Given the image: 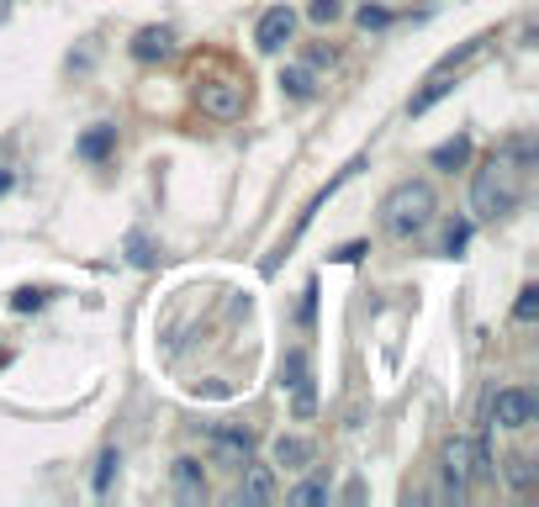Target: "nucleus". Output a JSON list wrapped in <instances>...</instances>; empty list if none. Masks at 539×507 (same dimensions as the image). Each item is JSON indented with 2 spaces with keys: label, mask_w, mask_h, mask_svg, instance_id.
Here are the masks:
<instances>
[{
  "label": "nucleus",
  "mask_w": 539,
  "mask_h": 507,
  "mask_svg": "<svg viewBox=\"0 0 539 507\" xmlns=\"http://www.w3.org/2000/svg\"><path fill=\"white\" fill-rule=\"evenodd\" d=\"M270 455H275V465H281V471H307L318 449H312V439H302V434H281V439L270 444Z\"/></svg>",
  "instance_id": "1a4fd4ad"
},
{
  "label": "nucleus",
  "mask_w": 539,
  "mask_h": 507,
  "mask_svg": "<svg viewBox=\"0 0 539 507\" xmlns=\"http://www.w3.org/2000/svg\"><path fill=\"white\" fill-rule=\"evenodd\" d=\"M117 465H122L117 449H106V455L96 460V481H90V486H96V497H106V492H111V481H117Z\"/></svg>",
  "instance_id": "dca6fc26"
},
{
  "label": "nucleus",
  "mask_w": 539,
  "mask_h": 507,
  "mask_svg": "<svg viewBox=\"0 0 539 507\" xmlns=\"http://www.w3.org/2000/svg\"><path fill=\"white\" fill-rule=\"evenodd\" d=\"M212 449H217L222 465H244V460L254 455V434H249V428H217V434H212Z\"/></svg>",
  "instance_id": "6e6552de"
},
{
  "label": "nucleus",
  "mask_w": 539,
  "mask_h": 507,
  "mask_svg": "<svg viewBox=\"0 0 539 507\" xmlns=\"http://www.w3.org/2000/svg\"><path fill=\"white\" fill-rule=\"evenodd\" d=\"M508 481H513V492H529V486H534V460L513 455V460H508Z\"/></svg>",
  "instance_id": "6ab92c4d"
},
{
  "label": "nucleus",
  "mask_w": 539,
  "mask_h": 507,
  "mask_svg": "<svg viewBox=\"0 0 539 507\" xmlns=\"http://www.w3.org/2000/svg\"><path fill=\"white\" fill-rule=\"evenodd\" d=\"M281 90H286L291 101H312V96H318V85H312V69H302V64L281 74Z\"/></svg>",
  "instance_id": "4468645a"
},
{
  "label": "nucleus",
  "mask_w": 539,
  "mask_h": 507,
  "mask_svg": "<svg viewBox=\"0 0 539 507\" xmlns=\"http://www.w3.org/2000/svg\"><path fill=\"white\" fill-rule=\"evenodd\" d=\"M307 16H312L318 27H328V22H339V16H344V0H312Z\"/></svg>",
  "instance_id": "412c9836"
},
{
  "label": "nucleus",
  "mask_w": 539,
  "mask_h": 507,
  "mask_svg": "<svg viewBox=\"0 0 539 507\" xmlns=\"http://www.w3.org/2000/svg\"><path fill=\"white\" fill-rule=\"evenodd\" d=\"M11 307H16V312H37V307H43V291H16Z\"/></svg>",
  "instance_id": "b1692460"
},
{
  "label": "nucleus",
  "mask_w": 539,
  "mask_h": 507,
  "mask_svg": "<svg viewBox=\"0 0 539 507\" xmlns=\"http://www.w3.org/2000/svg\"><path fill=\"white\" fill-rule=\"evenodd\" d=\"M444 476H450L455 497L471 486V439H450V444H444Z\"/></svg>",
  "instance_id": "9b49d317"
},
{
  "label": "nucleus",
  "mask_w": 539,
  "mask_h": 507,
  "mask_svg": "<svg viewBox=\"0 0 539 507\" xmlns=\"http://www.w3.org/2000/svg\"><path fill=\"white\" fill-rule=\"evenodd\" d=\"M450 90H455V80H450L444 69H434L429 80H423V90H418V96L407 101V117H423V111H429V106H439L444 96H450Z\"/></svg>",
  "instance_id": "f8f14e48"
},
{
  "label": "nucleus",
  "mask_w": 539,
  "mask_h": 507,
  "mask_svg": "<svg viewBox=\"0 0 539 507\" xmlns=\"http://www.w3.org/2000/svg\"><path fill=\"white\" fill-rule=\"evenodd\" d=\"M127 259H133L138 270H148V265H154V238H148V233H127Z\"/></svg>",
  "instance_id": "f3484780"
},
{
  "label": "nucleus",
  "mask_w": 539,
  "mask_h": 507,
  "mask_svg": "<svg viewBox=\"0 0 539 507\" xmlns=\"http://www.w3.org/2000/svg\"><path fill=\"white\" fill-rule=\"evenodd\" d=\"M365 254V243H344V249L339 254H333V259H339V265H355V259Z\"/></svg>",
  "instance_id": "a878e982"
},
{
  "label": "nucleus",
  "mask_w": 539,
  "mask_h": 507,
  "mask_svg": "<svg viewBox=\"0 0 539 507\" xmlns=\"http://www.w3.org/2000/svg\"><path fill=\"white\" fill-rule=\"evenodd\" d=\"M518 196H524V164L513 159V148L508 154H492L487 164L476 169V180H471V212L481 222H497V217H508Z\"/></svg>",
  "instance_id": "f257e3e1"
},
{
  "label": "nucleus",
  "mask_w": 539,
  "mask_h": 507,
  "mask_svg": "<svg viewBox=\"0 0 539 507\" xmlns=\"http://www.w3.org/2000/svg\"><path fill=\"white\" fill-rule=\"evenodd\" d=\"M244 471V481H238V502H275V476H270V465H238Z\"/></svg>",
  "instance_id": "9d476101"
},
{
  "label": "nucleus",
  "mask_w": 539,
  "mask_h": 507,
  "mask_svg": "<svg viewBox=\"0 0 539 507\" xmlns=\"http://www.w3.org/2000/svg\"><path fill=\"white\" fill-rule=\"evenodd\" d=\"M291 32H296V11L291 6H270L265 16H259V27H254V43H259V53H281L291 43Z\"/></svg>",
  "instance_id": "39448f33"
},
{
  "label": "nucleus",
  "mask_w": 539,
  "mask_h": 507,
  "mask_svg": "<svg viewBox=\"0 0 539 507\" xmlns=\"http://www.w3.org/2000/svg\"><path fill=\"white\" fill-rule=\"evenodd\" d=\"M534 412H539V402L529 397V391L508 386V391H497V397H492V428H529Z\"/></svg>",
  "instance_id": "20e7f679"
},
{
  "label": "nucleus",
  "mask_w": 539,
  "mask_h": 507,
  "mask_svg": "<svg viewBox=\"0 0 539 507\" xmlns=\"http://www.w3.org/2000/svg\"><path fill=\"white\" fill-rule=\"evenodd\" d=\"M513 317H518V323H534V317H539V286H524V291H518Z\"/></svg>",
  "instance_id": "aec40b11"
},
{
  "label": "nucleus",
  "mask_w": 539,
  "mask_h": 507,
  "mask_svg": "<svg viewBox=\"0 0 539 507\" xmlns=\"http://www.w3.org/2000/svg\"><path fill=\"white\" fill-rule=\"evenodd\" d=\"M111 143H117V127H96V133L80 138V154H85V159H106Z\"/></svg>",
  "instance_id": "2eb2a0df"
},
{
  "label": "nucleus",
  "mask_w": 539,
  "mask_h": 507,
  "mask_svg": "<svg viewBox=\"0 0 539 507\" xmlns=\"http://www.w3.org/2000/svg\"><path fill=\"white\" fill-rule=\"evenodd\" d=\"M434 212H439V196H434L429 180H397L392 191H386V201H381V233L407 243V238L429 233Z\"/></svg>",
  "instance_id": "f03ea898"
},
{
  "label": "nucleus",
  "mask_w": 539,
  "mask_h": 507,
  "mask_svg": "<svg viewBox=\"0 0 539 507\" xmlns=\"http://www.w3.org/2000/svg\"><path fill=\"white\" fill-rule=\"evenodd\" d=\"M170 481H175V497H180L185 507H201V502H207V476H201V460H175Z\"/></svg>",
  "instance_id": "0eeeda50"
},
{
  "label": "nucleus",
  "mask_w": 539,
  "mask_h": 507,
  "mask_svg": "<svg viewBox=\"0 0 539 507\" xmlns=\"http://www.w3.org/2000/svg\"><path fill=\"white\" fill-rule=\"evenodd\" d=\"M196 101H201V111H207L212 122H238L244 106H249V85L244 80H207L196 90Z\"/></svg>",
  "instance_id": "7ed1b4c3"
},
{
  "label": "nucleus",
  "mask_w": 539,
  "mask_h": 507,
  "mask_svg": "<svg viewBox=\"0 0 539 507\" xmlns=\"http://www.w3.org/2000/svg\"><path fill=\"white\" fill-rule=\"evenodd\" d=\"M286 502H291V507H307V502H333V492H328L323 481H302V486H296V492H291Z\"/></svg>",
  "instance_id": "a211bd4d"
},
{
  "label": "nucleus",
  "mask_w": 539,
  "mask_h": 507,
  "mask_svg": "<svg viewBox=\"0 0 539 507\" xmlns=\"http://www.w3.org/2000/svg\"><path fill=\"white\" fill-rule=\"evenodd\" d=\"M312 312H318V286H307L302 296V323H312Z\"/></svg>",
  "instance_id": "bb28decb"
},
{
  "label": "nucleus",
  "mask_w": 539,
  "mask_h": 507,
  "mask_svg": "<svg viewBox=\"0 0 539 507\" xmlns=\"http://www.w3.org/2000/svg\"><path fill=\"white\" fill-rule=\"evenodd\" d=\"M386 22H392V11H381V6H365V11H360V27H365V32H381Z\"/></svg>",
  "instance_id": "5701e85b"
},
{
  "label": "nucleus",
  "mask_w": 539,
  "mask_h": 507,
  "mask_svg": "<svg viewBox=\"0 0 539 507\" xmlns=\"http://www.w3.org/2000/svg\"><path fill=\"white\" fill-rule=\"evenodd\" d=\"M127 48H133V59H138V64H164V59H175V48H180V43H175V32H170V27H138Z\"/></svg>",
  "instance_id": "423d86ee"
},
{
  "label": "nucleus",
  "mask_w": 539,
  "mask_h": 507,
  "mask_svg": "<svg viewBox=\"0 0 539 507\" xmlns=\"http://www.w3.org/2000/svg\"><path fill=\"white\" fill-rule=\"evenodd\" d=\"M333 59H339L333 48H307V69H323V64H333Z\"/></svg>",
  "instance_id": "393cba45"
},
{
  "label": "nucleus",
  "mask_w": 539,
  "mask_h": 507,
  "mask_svg": "<svg viewBox=\"0 0 539 507\" xmlns=\"http://www.w3.org/2000/svg\"><path fill=\"white\" fill-rule=\"evenodd\" d=\"M471 238V222H450V233H444V254H460Z\"/></svg>",
  "instance_id": "4be33fe9"
},
{
  "label": "nucleus",
  "mask_w": 539,
  "mask_h": 507,
  "mask_svg": "<svg viewBox=\"0 0 539 507\" xmlns=\"http://www.w3.org/2000/svg\"><path fill=\"white\" fill-rule=\"evenodd\" d=\"M466 159H471V138H466V133L444 138V143L434 148V154H429V164H434V169H460Z\"/></svg>",
  "instance_id": "ddd939ff"
}]
</instances>
